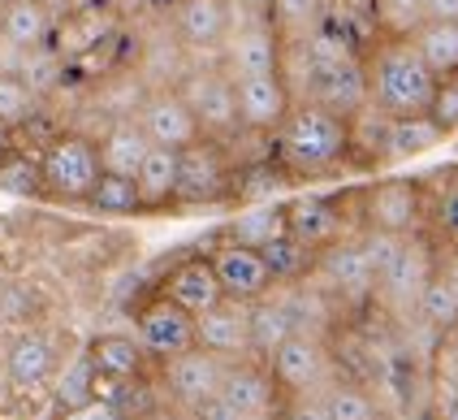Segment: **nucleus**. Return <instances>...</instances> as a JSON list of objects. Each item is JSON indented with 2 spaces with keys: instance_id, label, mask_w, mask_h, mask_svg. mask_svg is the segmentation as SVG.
I'll list each match as a JSON object with an SVG mask.
<instances>
[{
  "instance_id": "nucleus-30",
  "label": "nucleus",
  "mask_w": 458,
  "mask_h": 420,
  "mask_svg": "<svg viewBox=\"0 0 458 420\" xmlns=\"http://www.w3.org/2000/svg\"><path fill=\"white\" fill-rule=\"evenodd\" d=\"M428 22V0H372V27L385 39H411Z\"/></svg>"
},
{
  "instance_id": "nucleus-22",
  "label": "nucleus",
  "mask_w": 458,
  "mask_h": 420,
  "mask_svg": "<svg viewBox=\"0 0 458 420\" xmlns=\"http://www.w3.org/2000/svg\"><path fill=\"white\" fill-rule=\"evenodd\" d=\"M52 35V13L39 4V0H9L0 9V39L22 48V53H35L44 48Z\"/></svg>"
},
{
  "instance_id": "nucleus-20",
  "label": "nucleus",
  "mask_w": 458,
  "mask_h": 420,
  "mask_svg": "<svg viewBox=\"0 0 458 420\" xmlns=\"http://www.w3.org/2000/svg\"><path fill=\"white\" fill-rule=\"evenodd\" d=\"M56 373V347L48 334H22L4 356V377L18 390H35Z\"/></svg>"
},
{
  "instance_id": "nucleus-11",
  "label": "nucleus",
  "mask_w": 458,
  "mask_h": 420,
  "mask_svg": "<svg viewBox=\"0 0 458 420\" xmlns=\"http://www.w3.org/2000/svg\"><path fill=\"white\" fill-rule=\"evenodd\" d=\"M195 347H204L221 360L251 356V304L221 299L216 308L195 316Z\"/></svg>"
},
{
  "instance_id": "nucleus-5",
  "label": "nucleus",
  "mask_w": 458,
  "mask_h": 420,
  "mask_svg": "<svg viewBox=\"0 0 458 420\" xmlns=\"http://www.w3.org/2000/svg\"><path fill=\"white\" fill-rule=\"evenodd\" d=\"M233 191L225 148L216 139H195L178 152V204H221Z\"/></svg>"
},
{
  "instance_id": "nucleus-44",
  "label": "nucleus",
  "mask_w": 458,
  "mask_h": 420,
  "mask_svg": "<svg viewBox=\"0 0 458 420\" xmlns=\"http://www.w3.org/2000/svg\"><path fill=\"white\" fill-rule=\"evenodd\" d=\"M9 152H13V131H9V126L0 122V160L9 157Z\"/></svg>"
},
{
  "instance_id": "nucleus-29",
  "label": "nucleus",
  "mask_w": 458,
  "mask_h": 420,
  "mask_svg": "<svg viewBox=\"0 0 458 420\" xmlns=\"http://www.w3.org/2000/svg\"><path fill=\"white\" fill-rule=\"evenodd\" d=\"M445 139V131L437 126L428 113L420 117H389V131H385V157H415V152H428Z\"/></svg>"
},
{
  "instance_id": "nucleus-35",
  "label": "nucleus",
  "mask_w": 458,
  "mask_h": 420,
  "mask_svg": "<svg viewBox=\"0 0 458 420\" xmlns=\"http://www.w3.org/2000/svg\"><path fill=\"white\" fill-rule=\"evenodd\" d=\"M30 113H35V91L13 74H0V122L13 131V126L30 122Z\"/></svg>"
},
{
  "instance_id": "nucleus-40",
  "label": "nucleus",
  "mask_w": 458,
  "mask_h": 420,
  "mask_svg": "<svg viewBox=\"0 0 458 420\" xmlns=\"http://www.w3.org/2000/svg\"><path fill=\"white\" fill-rule=\"evenodd\" d=\"M285 420H329L325 412V399H307V394H294V403H290V416Z\"/></svg>"
},
{
  "instance_id": "nucleus-26",
  "label": "nucleus",
  "mask_w": 458,
  "mask_h": 420,
  "mask_svg": "<svg viewBox=\"0 0 458 420\" xmlns=\"http://www.w3.org/2000/svg\"><path fill=\"white\" fill-rule=\"evenodd\" d=\"M415 212H420V200H415V186H407V183H385L368 195V221H372V230L407 235L411 226H415Z\"/></svg>"
},
{
  "instance_id": "nucleus-34",
  "label": "nucleus",
  "mask_w": 458,
  "mask_h": 420,
  "mask_svg": "<svg viewBox=\"0 0 458 420\" xmlns=\"http://www.w3.org/2000/svg\"><path fill=\"white\" fill-rule=\"evenodd\" d=\"M0 191L9 195H44V174H39V160L22 157L18 148L0 160Z\"/></svg>"
},
{
  "instance_id": "nucleus-21",
  "label": "nucleus",
  "mask_w": 458,
  "mask_h": 420,
  "mask_svg": "<svg viewBox=\"0 0 458 420\" xmlns=\"http://www.w3.org/2000/svg\"><path fill=\"white\" fill-rule=\"evenodd\" d=\"M316 264H320L325 282L337 295H355L359 299V295H368V290L377 287V273H372V264H368L359 243H333V247H325L316 256Z\"/></svg>"
},
{
  "instance_id": "nucleus-15",
  "label": "nucleus",
  "mask_w": 458,
  "mask_h": 420,
  "mask_svg": "<svg viewBox=\"0 0 458 420\" xmlns=\"http://www.w3.org/2000/svg\"><path fill=\"white\" fill-rule=\"evenodd\" d=\"M216 399H225L242 420H268L273 416V407H277V381L268 377V368L233 360Z\"/></svg>"
},
{
  "instance_id": "nucleus-45",
  "label": "nucleus",
  "mask_w": 458,
  "mask_h": 420,
  "mask_svg": "<svg viewBox=\"0 0 458 420\" xmlns=\"http://www.w3.org/2000/svg\"><path fill=\"white\" fill-rule=\"evenodd\" d=\"M242 4H247V9H255V13H268V9H273V0H242Z\"/></svg>"
},
{
  "instance_id": "nucleus-43",
  "label": "nucleus",
  "mask_w": 458,
  "mask_h": 420,
  "mask_svg": "<svg viewBox=\"0 0 458 420\" xmlns=\"http://www.w3.org/2000/svg\"><path fill=\"white\" fill-rule=\"evenodd\" d=\"M428 22H458V0H428Z\"/></svg>"
},
{
  "instance_id": "nucleus-13",
  "label": "nucleus",
  "mask_w": 458,
  "mask_h": 420,
  "mask_svg": "<svg viewBox=\"0 0 458 420\" xmlns=\"http://www.w3.org/2000/svg\"><path fill=\"white\" fill-rule=\"evenodd\" d=\"M87 360H91V368H96L91 399L113 403V390H117V386L139 381V373H143V360H148V356H143L139 339H126V334H104V339L91 342Z\"/></svg>"
},
{
  "instance_id": "nucleus-3",
  "label": "nucleus",
  "mask_w": 458,
  "mask_h": 420,
  "mask_svg": "<svg viewBox=\"0 0 458 420\" xmlns=\"http://www.w3.org/2000/svg\"><path fill=\"white\" fill-rule=\"evenodd\" d=\"M39 174H44V195L56 200H87L91 186L100 183V148L87 134H56L44 157H39Z\"/></svg>"
},
{
  "instance_id": "nucleus-24",
  "label": "nucleus",
  "mask_w": 458,
  "mask_h": 420,
  "mask_svg": "<svg viewBox=\"0 0 458 420\" xmlns=\"http://www.w3.org/2000/svg\"><path fill=\"white\" fill-rule=\"evenodd\" d=\"M134 186H139V204L143 209L178 204V152L152 143V152L143 157L139 174H134Z\"/></svg>"
},
{
  "instance_id": "nucleus-42",
  "label": "nucleus",
  "mask_w": 458,
  "mask_h": 420,
  "mask_svg": "<svg viewBox=\"0 0 458 420\" xmlns=\"http://www.w3.org/2000/svg\"><path fill=\"white\" fill-rule=\"evenodd\" d=\"M441 226L450 238H458V186H450L445 200H441Z\"/></svg>"
},
{
  "instance_id": "nucleus-39",
  "label": "nucleus",
  "mask_w": 458,
  "mask_h": 420,
  "mask_svg": "<svg viewBox=\"0 0 458 420\" xmlns=\"http://www.w3.org/2000/svg\"><path fill=\"white\" fill-rule=\"evenodd\" d=\"M61 420H126V416H122V407H113L104 399H87L82 407H70Z\"/></svg>"
},
{
  "instance_id": "nucleus-10",
  "label": "nucleus",
  "mask_w": 458,
  "mask_h": 420,
  "mask_svg": "<svg viewBox=\"0 0 458 420\" xmlns=\"http://www.w3.org/2000/svg\"><path fill=\"white\" fill-rule=\"evenodd\" d=\"M229 364H233V360H221V356H212V351H204V347H191V351H182V356H174V360H165L169 394L195 412L199 403H208V399L221 394V381H225Z\"/></svg>"
},
{
  "instance_id": "nucleus-14",
  "label": "nucleus",
  "mask_w": 458,
  "mask_h": 420,
  "mask_svg": "<svg viewBox=\"0 0 458 420\" xmlns=\"http://www.w3.org/2000/svg\"><path fill=\"white\" fill-rule=\"evenodd\" d=\"M139 126H143V134L152 139L156 148H174V152L191 148L195 139H204L199 122L191 117V108H186L178 91H156L152 100L143 105V113H139Z\"/></svg>"
},
{
  "instance_id": "nucleus-6",
  "label": "nucleus",
  "mask_w": 458,
  "mask_h": 420,
  "mask_svg": "<svg viewBox=\"0 0 458 420\" xmlns=\"http://www.w3.org/2000/svg\"><path fill=\"white\" fill-rule=\"evenodd\" d=\"M233 100H238L242 131L273 134L294 105V91H290L285 74H247V79H233Z\"/></svg>"
},
{
  "instance_id": "nucleus-46",
  "label": "nucleus",
  "mask_w": 458,
  "mask_h": 420,
  "mask_svg": "<svg viewBox=\"0 0 458 420\" xmlns=\"http://www.w3.org/2000/svg\"><path fill=\"white\" fill-rule=\"evenodd\" d=\"M122 4H130V9H143V4H152V0H122Z\"/></svg>"
},
{
  "instance_id": "nucleus-17",
  "label": "nucleus",
  "mask_w": 458,
  "mask_h": 420,
  "mask_svg": "<svg viewBox=\"0 0 458 420\" xmlns=\"http://www.w3.org/2000/svg\"><path fill=\"white\" fill-rule=\"evenodd\" d=\"M229 27H233L229 0H178L174 4V30L186 48H199V53L221 48Z\"/></svg>"
},
{
  "instance_id": "nucleus-36",
  "label": "nucleus",
  "mask_w": 458,
  "mask_h": 420,
  "mask_svg": "<svg viewBox=\"0 0 458 420\" xmlns=\"http://www.w3.org/2000/svg\"><path fill=\"white\" fill-rule=\"evenodd\" d=\"M325 412H329V420H377L368 394L351 390V386H333V390L325 394Z\"/></svg>"
},
{
  "instance_id": "nucleus-4",
  "label": "nucleus",
  "mask_w": 458,
  "mask_h": 420,
  "mask_svg": "<svg viewBox=\"0 0 458 420\" xmlns=\"http://www.w3.org/2000/svg\"><path fill=\"white\" fill-rule=\"evenodd\" d=\"M178 96L186 100L191 117L199 122V134H204V139L225 143V139H233V134L242 131V126H238V100H233V79H229V74L195 70V74L178 87Z\"/></svg>"
},
{
  "instance_id": "nucleus-16",
  "label": "nucleus",
  "mask_w": 458,
  "mask_h": 420,
  "mask_svg": "<svg viewBox=\"0 0 458 420\" xmlns=\"http://www.w3.org/2000/svg\"><path fill=\"white\" fill-rule=\"evenodd\" d=\"M285 209V235L299 238L303 247H311L316 256L337 243L342 235V212L333 200L325 195H303V200H290V204H281Z\"/></svg>"
},
{
  "instance_id": "nucleus-9",
  "label": "nucleus",
  "mask_w": 458,
  "mask_h": 420,
  "mask_svg": "<svg viewBox=\"0 0 458 420\" xmlns=\"http://www.w3.org/2000/svg\"><path fill=\"white\" fill-rule=\"evenodd\" d=\"M139 347H143V356H152L160 364L182 356V351H191L195 347V316L182 313L165 295H156L139 313Z\"/></svg>"
},
{
  "instance_id": "nucleus-19",
  "label": "nucleus",
  "mask_w": 458,
  "mask_h": 420,
  "mask_svg": "<svg viewBox=\"0 0 458 420\" xmlns=\"http://www.w3.org/2000/svg\"><path fill=\"white\" fill-rule=\"evenodd\" d=\"M377 282L385 287L389 299H398V304H420L424 290H428V282H433V273H428V252H424L420 243L403 238L398 252L389 256V264L377 273Z\"/></svg>"
},
{
  "instance_id": "nucleus-18",
  "label": "nucleus",
  "mask_w": 458,
  "mask_h": 420,
  "mask_svg": "<svg viewBox=\"0 0 458 420\" xmlns=\"http://www.w3.org/2000/svg\"><path fill=\"white\" fill-rule=\"evenodd\" d=\"M169 304H178L182 313L199 316L208 313V308H216L221 299H225V290H221V282H216V273H212V264H208V256H199V261H182L169 278H165V290H160Z\"/></svg>"
},
{
  "instance_id": "nucleus-12",
  "label": "nucleus",
  "mask_w": 458,
  "mask_h": 420,
  "mask_svg": "<svg viewBox=\"0 0 458 420\" xmlns=\"http://www.w3.org/2000/svg\"><path fill=\"white\" fill-rule=\"evenodd\" d=\"M212 273H216V282L225 290V299H238V304H255V299H264L268 290H273V273H268V264L259 252L251 247H238V243H221L212 256Z\"/></svg>"
},
{
  "instance_id": "nucleus-7",
  "label": "nucleus",
  "mask_w": 458,
  "mask_h": 420,
  "mask_svg": "<svg viewBox=\"0 0 458 420\" xmlns=\"http://www.w3.org/2000/svg\"><path fill=\"white\" fill-rule=\"evenodd\" d=\"M325 373H329V351H325V342L316 339V334H307V330L290 334L268 356V377L277 381V390L311 394L325 381Z\"/></svg>"
},
{
  "instance_id": "nucleus-8",
  "label": "nucleus",
  "mask_w": 458,
  "mask_h": 420,
  "mask_svg": "<svg viewBox=\"0 0 458 420\" xmlns=\"http://www.w3.org/2000/svg\"><path fill=\"white\" fill-rule=\"evenodd\" d=\"M225 61H229V79H247V74H281L285 61V44L273 22L255 18L242 27H229L225 35Z\"/></svg>"
},
{
  "instance_id": "nucleus-27",
  "label": "nucleus",
  "mask_w": 458,
  "mask_h": 420,
  "mask_svg": "<svg viewBox=\"0 0 458 420\" xmlns=\"http://www.w3.org/2000/svg\"><path fill=\"white\" fill-rule=\"evenodd\" d=\"M420 61L433 70L437 79H450L458 74V22H424V27L411 35Z\"/></svg>"
},
{
  "instance_id": "nucleus-23",
  "label": "nucleus",
  "mask_w": 458,
  "mask_h": 420,
  "mask_svg": "<svg viewBox=\"0 0 458 420\" xmlns=\"http://www.w3.org/2000/svg\"><path fill=\"white\" fill-rule=\"evenodd\" d=\"M96 148H100V169L104 174L134 178L139 165H143V157L152 152V139L143 134L139 122H117V126H108V134H104Z\"/></svg>"
},
{
  "instance_id": "nucleus-1",
  "label": "nucleus",
  "mask_w": 458,
  "mask_h": 420,
  "mask_svg": "<svg viewBox=\"0 0 458 420\" xmlns=\"http://www.w3.org/2000/svg\"><path fill=\"white\" fill-rule=\"evenodd\" d=\"M273 139H277V165L285 174L320 178L351 157V117H337L311 100H299L290 105Z\"/></svg>"
},
{
  "instance_id": "nucleus-41",
  "label": "nucleus",
  "mask_w": 458,
  "mask_h": 420,
  "mask_svg": "<svg viewBox=\"0 0 458 420\" xmlns=\"http://www.w3.org/2000/svg\"><path fill=\"white\" fill-rule=\"evenodd\" d=\"M195 420H242V416L229 407L225 399H208V403H199V407H195Z\"/></svg>"
},
{
  "instance_id": "nucleus-31",
  "label": "nucleus",
  "mask_w": 458,
  "mask_h": 420,
  "mask_svg": "<svg viewBox=\"0 0 458 420\" xmlns=\"http://www.w3.org/2000/svg\"><path fill=\"white\" fill-rule=\"evenodd\" d=\"M259 256H264L268 273H273V287H277V282H299L307 269L316 264V252H311V247H303L299 238H290V235H281L277 243H268Z\"/></svg>"
},
{
  "instance_id": "nucleus-38",
  "label": "nucleus",
  "mask_w": 458,
  "mask_h": 420,
  "mask_svg": "<svg viewBox=\"0 0 458 420\" xmlns=\"http://www.w3.org/2000/svg\"><path fill=\"white\" fill-rule=\"evenodd\" d=\"M420 304L428 308L433 321H450V316L458 313V290L445 287V282H428V290H424V299H420Z\"/></svg>"
},
{
  "instance_id": "nucleus-37",
  "label": "nucleus",
  "mask_w": 458,
  "mask_h": 420,
  "mask_svg": "<svg viewBox=\"0 0 458 420\" xmlns=\"http://www.w3.org/2000/svg\"><path fill=\"white\" fill-rule=\"evenodd\" d=\"M428 117H433L441 131L450 134L458 126V74L450 79H437V91H433V105H428Z\"/></svg>"
},
{
  "instance_id": "nucleus-33",
  "label": "nucleus",
  "mask_w": 458,
  "mask_h": 420,
  "mask_svg": "<svg viewBox=\"0 0 458 420\" xmlns=\"http://www.w3.org/2000/svg\"><path fill=\"white\" fill-rule=\"evenodd\" d=\"M268 18L277 35H311L325 18V0H273Z\"/></svg>"
},
{
  "instance_id": "nucleus-28",
  "label": "nucleus",
  "mask_w": 458,
  "mask_h": 420,
  "mask_svg": "<svg viewBox=\"0 0 458 420\" xmlns=\"http://www.w3.org/2000/svg\"><path fill=\"white\" fill-rule=\"evenodd\" d=\"M281 235H285V209H281V204H259V209L238 212L233 226H229V243L251 247V252H264V247L277 243Z\"/></svg>"
},
{
  "instance_id": "nucleus-25",
  "label": "nucleus",
  "mask_w": 458,
  "mask_h": 420,
  "mask_svg": "<svg viewBox=\"0 0 458 420\" xmlns=\"http://www.w3.org/2000/svg\"><path fill=\"white\" fill-rule=\"evenodd\" d=\"M303 330V321L294 316V308L285 304V299H255L251 304V351L255 356H273L281 342L290 339V334H299Z\"/></svg>"
},
{
  "instance_id": "nucleus-2",
  "label": "nucleus",
  "mask_w": 458,
  "mask_h": 420,
  "mask_svg": "<svg viewBox=\"0 0 458 420\" xmlns=\"http://www.w3.org/2000/svg\"><path fill=\"white\" fill-rule=\"evenodd\" d=\"M368 70V105L381 108L385 117H420L428 113L437 91V74L420 61L411 39H381L372 56L363 61Z\"/></svg>"
},
{
  "instance_id": "nucleus-32",
  "label": "nucleus",
  "mask_w": 458,
  "mask_h": 420,
  "mask_svg": "<svg viewBox=\"0 0 458 420\" xmlns=\"http://www.w3.org/2000/svg\"><path fill=\"white\" fill-rule=\"evenodd\" d=\"M87 204L108 212V217H130V212L143 209V204H139V186H134V178H122V174H100V183L91 186Z\"/></svg>"
}]
</instances>
